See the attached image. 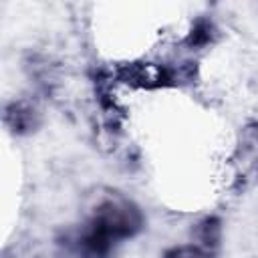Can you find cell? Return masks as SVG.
<instances>
[{
	"label": "cell",
	"instance_id": "cell-1",
	"mask_svg": "<svg viewBox=\"0 0 258 258\" xmlns=\"http://www.w3.org/2000/svg\"><path fill=\"white\" fill-rule=\"evenodd\" d=\"M115 79L135 89H169L189 85L198 77L196 62H127L115 69Z\"/></svg>",
	"mask_w": 258,
	"mask_h": 258
},
{
	"label": "cell",
	"instance_id": "cell-2",
	"mask_svg": "<svg viewBox=\"0 0 258 258\" xmlns=\"http://www.w3.org/2000/svg\"><path fill=\"white\" fill-rule=\"evenodd\" d=\"M87 220L107 234L115 244L139 236L145 228V216L141 208L133 200L119 194L101 200Z\"/></svg>",
	"mask_w": 258,
	"mask_h": 258
},
{
	"label": "cell",
	"instance_id": "cell-3",
	"mask_svg": "<svg viewBox=\"0 0 258 258\" xmlns=\"http://www.w3.org/2000/svg\"><path fill=\"white\" fill-rule=\"evenodd\" d=\"M232 165V187L240 194L258 181V121L250 119L242 125L234 153L230 157Z\"/></svg>",
	"mask_w": 258,
	"mask_h": 258
},
{
	"label": "cell",
	"instance_id": "cell-4",
	"mask_svg": "<svg viewBox=\"0 0 258 258\" xmlns=\"http://www.w3.org/2000/svg\"><path fill=\"white\" fill-rule=\"evenodd\" d=\"M115 246L117 244L89 220L58 238L60 258H111Z\"/></svg>",
	"mask_w": 258,
	"mask_h": 258
},
{
	"label": "cell",
	"instance_id": "cell-5",
	"mask_svg": "<svg viewBox=\"0 0 258 258\" xmlns=\"http://www.w3.org/2000/svg\"><path fill=\"white\" fill-rule=\"evenodd\" d=\"M2 121H4V127L12 135L26 137V135H32L38 131V127L42 125V113L34 101L20 97V99H12L4 105Z\"/></svg>",
	"mask_w": 258,
	"mask_h": 258
},
{
	"label": "cell",
	"instance_id": "cell-6",
	"mask_svg": "<svg viewBox=\"0 0 258 258\" xmlns=\"http://www.w3.org/2000/svg\"><path fill=\"white\" fill-rule=\"evenodd\" d=\"M216 38H218V26H216V22L212 18H208V16H198L191 22L189 30L185 32L181 44L187 50H202V48L212 46L216 42Z\"/></svg>",
	"mask_w": 258,
	"mask_h": 258
},
{
	"label": "cell",
	"instance_id": "cell-7",
	"mask_svg": "<svg viewBox=\"0 0 258 258\" xmlns=\"http://www.w3.org/2000/svg\"><path fill=\"white\" fill-rule=\"evenodd\" d=\"M222 234H224V228H222V220L218 216H206L194 226L196 244L212 254L218 252V248L222 244Z\"/></svg>",
	"mask_w": 258,
	"mask_h": 258
},
{
	"label": "cell",
	"instance_id": "cell-8",
	"mask_svg": "<svg viewBox=\"0 0 258 258\" xmlns=\"http://www.w3.org/2000/svg\"><path fill=\"white\" fill-rule=\"evenodd\" d=\"M216 254L204 250L198 244H179V246H171L167 248L161 258H214Z\"/></svg>",
	"mask_w": 258,
	"mask_h": 258
}]
</instances>
